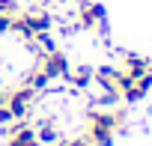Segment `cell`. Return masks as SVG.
Returning a JSON list of instances; mask_svg holds the SVG:
<instances>
[{"label": "cell", "mask_w": 152, "mask_h": 146, "mask_svg": "<svg viewBox=\"0 0 152 146\" xmlns=\"http://www.w3.org/2000/svg\"><path fill=\"white\" fill-rule=\"evenodd\" d=\"M33 99H36V90L24 84L21 90H15V93H9V96H6V107L12 110V116H15V119H24V116H27V110H30V104H33Z\"/></svg>", "instance_id": "6da1fadb"}, {"label": "cell", "mask_w": 152, "mask_h": 146, "mask_svg": "<svg viewBox=\"0 0 152 146\" xmlns=\"http://www.w3.org/2000/svg\"><path fill=\"white\" fill-rule=\"evenodd\" d=\"M39 69L54 81V78H66L69 75V60L60 54V51H51V54H42L39 57Z\"/></svg>", "instance_id": "7a4b0ae2"}, {"label": "cell", "mask_w": 152, "mask_h": 146, "mask_svg": "<svg viewBox=\"0 0 152 146\" xmlns=\"http://www.w3.org/2000/svg\"><path fill=\"white\" fill-rule=\"evenodd\" d=\"M6 146H42V143L27 122H9V143Z\"/></svg>", "instance_id": "3957f363"}, {"label": "cell", "mask_w": 152, "mask_h": 146, "mask_svg": "<svg viewBox=\"0 0 152 146\" xmlns=\"http://www.w3.org/2000/svg\"><path fill=\"white\" fill-rule=\"evenodd\" d=\"M78 24H81V27H90V30L102 27V24H104V9H102V3H81V9H78Z\"/></svg>", "instance_id": "277c9868"}, {"label": "cell", "mask_w": 152, "mask_h": 146, "mask_svg": "<svg viewBox=\"0 0 152 146\" xmlns=\"http://www.w3.org/2000/svg\"><path fill=\"white\" fill-rule=\"evenodd\" d=\"M48 84H51V78L45 75L42 69H36V72H30V75H27V87H33L36 93H39V90H45Z\"/></svg>", "instance_id": "5b68a950"}, {"label": "cell", "mask_w": 152, "mask_h": 146, "mask_svg": "<svg viewBox=\"0 0 152 146\" xmlns=\"http://www.w3.org/2000/svg\"><path fill=\"white\" fill-rule=\"evenodd\" d=\"M66 78H69L75 87H87V84L93 81V72H90V69H78V72H72V69H69V75H66Z\"/></svg>", "instance_id": "8992f818"}, {"label": "cell", "mask_w": 152, "mask_h": 146, "mask_svg": "<svg viewBox=\"0 0 152 146\" xmlns=\"http://www.w3.org/2000/svg\"><path fill=\"white\" fill-rule=\"evenodd\" d=\"M12 21H15L12 15H3V12H0V36H3V33H9V30H12Z\"/></svg>", "instance_id": "52a82bcc"}, {"label": "cell", "mask_w": 152, "mask_h": 146, "mask_svg": "<svg viewBox=\"0 0 152 146\" xmlns=\"http://www.w3.org/2000/svg\"><path fill=\"white\" fill-rule=\"evenodd\" d=\"M69 146H87V140H72Z\"/></svg>", "instance_id": "ba28073f"}]
</instances>
